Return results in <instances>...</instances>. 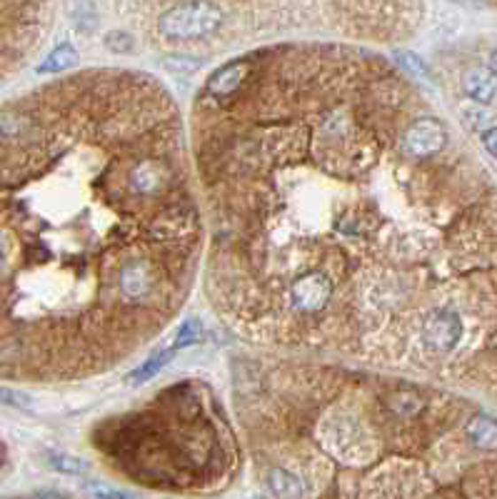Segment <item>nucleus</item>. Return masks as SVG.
<instances>
[{
    "label": "nucleus",
    "instance_id": "nucleus-1",
    "mask_svg": "<svg viewBox=\"0 0 497 499\" xmlns=\"http://www.w3.org/2000/svg\"><path fill=\"white\" fill-rule=\"evenodd\" d=\"M203 237L178 108L81 73L0 108V374L78 380L163 330Z\"/></svg>",
    "mask_w": 497,
    "mask_h": 499
},
{
    "label": "nucleus",
    "instance_id": "nucleus-16",
    "mask_svg": "<svg viewBox=\"0 0 497 499\" xmlns=\"http://www.w3.org/2000/svg\"><path fill=\"white\" fill-rule=\"evenodd\" d=\"M483 145L487 153L497 157V127H487L483 133Z\"/></svg>",
    "mask_w": 497,
    "mask_h": 499
},
{
    "label": "nucleus",
    "instance_id": "nucleus-17",
    "mask_svg": "<svg viewBox=\"0 0 497 499\" xmlns=\"http://www.w3.org/2000/svg\"><path fill=\"white\" fill-rule=\"evenodd\" d=\"M468 115H472V118H475V120H472V127H478V130L490 123V115H487L485 111H470Z\"/></svg>",
    "mask_w": 497,
    "mask_h": 499
},
{
    "label": "nucleus",
    "instance_id": "nucleus-19",
    "mask_svg": "<svg viewBox=\"0 0 497 499\" xmlns=\"http://www.w3.org/2000/svg\"><path fill=\"white\" fill-rule=\"evenodd\" d=\"M33 499H68V497H63V495H56V492H43V495H35Z\"/></svg>",
    "mask_w": 497,
    "mask_h": 499
},
{
    "label": "nucleus",
    "instance_id": "nucleus-6",
    "mask_svg": "<svg viewBox=\"0 0 497 499\" xmlns=\"http://www.w3.org/2000/svg\"><path fill=\"white\" fill-rule=\"evenodd\" d=\"M470 444L480 452H495L497 449V419L487 415H475L465 427Z\"/></svg>",
    "mask_w": 497,
    "mask_h": 499
},
{
    "label": "nucleus",
    "instance_id": "nucleus-3",
    "mask_svg": "<svg viewBox=\"0 0 497 499\" xmlns=\"http://www.w3.org/2000/svg\"><path fill=\"white\" fill-rule=\"evenodd\" d=\"M222 11L213 3H180L160 15L158 30L167 41H200L221 28Z\"/></svg>",
    "mask_w": 497,
    "mask_h": 499
},
{
    "label": "nucleus",
    "instance_id": "nucleus-5",
    "mask_svg": "<svg viewBox=\"0 0 497 499\" xmlns=\"http://www.w3.org/2000/svg\"><path fill=\"white\" fill-rule=\"evenodd\" d=\"M462 337V319L453 310H435L420 327V340L432 355H450Z\"/></svg>",
    "mask_w": 497,
    "mask_h": 499
},
{
    "label": "nucleus",
    "instance_id": "nucleus-4",
    "mask_svg": "<svg viewBox=\"0 0 497 499\" xmlns=\"http://www.w3.org/2000/svg\"><path fill=\"white\" fill-rule=\"evenodd\" d=\"M447 127L438 118H417L402 130L400 150L413 160H425L445 150Z\"/></svg>",
    "mask_w": 497,
    "mask_h": 499
},
{
    "label": "nucleus",
    "instance_id": "nucleus-12",
    "mask_svg": "<svg viewBox=\"0 0 497 499\" xmlns=\"http://www.w3.org/2000/svg\"><path fill=\"white\" fill-rule=\"evenodd\" d=\"M50 467L66 474H85L90 472V464L81 457H70V455H53L50 457Z\"/></svg>",
    "mask_w": 497,
    "mask_h": 499
},
{
    "label": "nucleus",
    "instance_id": "nucleus-14",
    "mask_svg": "<svg viewBox=\"0 0 497 499\" xmlns=\"http://www.w3.org/2000/svg\"><path fill=\"white\" fill-rule=\"evenodd\" d=\"M395 60H398V65L408 70V73H413L415 78H430V70L428 65L420 60V58L415 56V53H408V50H395Z\"/></svg>",
    "mask_w": 497,
    "mask_h": 499
},
{
    "label": "nucleus",
    "instance_id": "nucleus-18",
    "mask_svg": "<svg viewBox=\"0 0 497 499\" xmlns=\"http://www.w3.org/2000/svg\"><path fill=\"white\" fill-rule=\"evenodd\" d=\"M0 400H5V403H18L13 392H8V389H3V388H0Z\"/></svg>",
    "mask_w": 497,
    "mask_h": 499
},
{
    "label": "nucleus",
    "instance_id": "nucleus-2",
    "mask_svg": "<svg viewBox=\"0 0 497 499\" xmlns=\"http://www.w3.org/2000/svg\"><path fill=\"white\" fill-rule=\"evenodd\" d=\"M43 5H11L0 3V75L20 63L30 48L38 45V13Z\"/></svg>",
    "mask_w": 497,
    "mask_h": 499
},
{
    "label": "nucleus",
    "instance_id": "nucleus-7",
    "mask_svg": "<svg viewBox=\"0 0 497 499\" xmlns=\"http://www.w3.org/2000/svg\"><path fill=\"white\" fill-rule=\"evenodd\" d=\"M462 85H465L468 97H472L480 105L493 103V97L497 96V78L490 70H472V73H468V78H465Z\"/></svg>",
    "mask_w": 497,
    "mask_h": 499
},
{
    "label": "nucleus",
    "instance_id": "nucleus-8",
    "mask_svg": "<svg viewBox=\"0 0 497 499\" xmlns=\"http://www.w3.org/2000/svg\"><path fill=\"white\" fill-rule=\"evenodd\" d=\"M268 485L277 499H305V487L298 480V474L283 470V467H273L268 472Z\"/></svg>",
    "mask_w": 497,
    "mask_h": 499
},
{
    "label": "nucleus",
    "instance_id": "nucleus-13",
    "mask_svg": "<svg viewBox=\"0 0 497 499\" xmlns=\"http://www.w3.org/2000/svg\"><path fill=\"white\" fill-rule=\"evenodd\" d=\"M85 489L96 499H143L140 495H133V492H128V489L103 485V482H90Z\"/></svg>",
    "mask_w": 497,
    "mask_h": 499
},
{
    "label": "nucleus",
    "instance_id": "nucleus-11",
    "mask_svg": "<svg viewBox=\"0 0 497 499\" xmlns=\"http://www.w3.org/2000/svg\"><path fill=\"white\" fill-rule=\"evenodd\" d=\"M203 322L200 319H188V322H182L178 327V333L173 337V345L170 349L175 352V349H182V347H190L195 342H200L203 340Z\"/></svg>",
    "mask_w": 497,
    "mask_h": 499
},
{
    "label": "nucleus",
    "instance_id": "nucleus-10",
    "mask_svg": "<svg viewBox=\"0 0 497 499\" xmlns=\"http://www.w3.org/2000/svg\"><path fill=\"white\" fill-rule=\"evenodd\" d=\"M173 355H175L173 349H163V352H155L152 357H148V360L140 365L136 372L130 374V382H133V385H143V382H148L151 377H155V374H158V372H160V370H163V367H166L167 362L173 360Z\"/></svg>",
    "mask_w": 497,
    "mask_h": 499
},
{
    "label": "nucleus",
    "instance_id": "nucleus-20",
    "mask_svg": "<svg viewBox=\"0 0 497 499\" xmlns=\"http://www.w3.org/2000/svg\"><path fill=\"white\" fill-rule=\"evenodd\" d=\"M490 73L497 78V50H493V56H490Z\"/></svg>",
    "mask_w": 497,
    "mask_h": 499
},
{
    "label": "nucleus",
    "instance_id": "nucleus-9",
    "mask_svg": "<svg viewBox=\"0 0 497 499\" xmlns=\"http://www.w3.org/2000/svg\"><path fill=\"white\" fill-rule=\"evenodd\" d=\"M78 63V50L73 45H58L50 56L38 65V75H56V73H66Z\"/></svg>",
    "mask_w": 497,
    "mask_h": 499
},
{
    "label": "nucleus",
    "instance_id": "nucleus-15",
    "mask_svg": "<svg viewBox=\"0 0 497 499\" xmlns=\"http://www.w3.org/2000/svg\"><path fill=\"white\" fill-rule=\"evenodd\" d=\"M105 45L111 48L113 53H130L133 50V38L128 33H123V30H115V33H111L105 38Z\"/></svg>",
    "mask_w": 497,
    "mask_h": 499
}]
</instances>
